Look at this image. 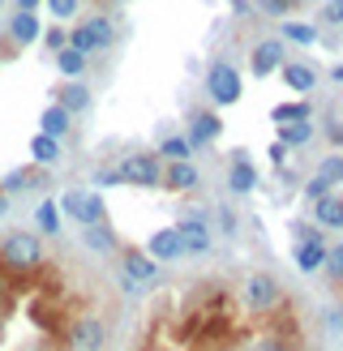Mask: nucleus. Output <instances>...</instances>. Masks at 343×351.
I'll return each mask as SVG.
<instances>
[{"label":"nucleus","instance_id":"nucleus-1","mask_svg":"<svg viewBox=\"0 0 343 351\" xmlns=\"http://www.w3.org/2000/svg\"><path fill=\"white\" fill-rule=\"evenodd\" d=\"M0 261H5L9 270H34L43 261V244L39 236H30V232H13L5 236V244H0Z\"/></svg>","mask_w":343,"mask_h":351},{"label":"nucleus","instance_id":"nucleus-2","mask_svg":"<svg viewBox=\"0 0 343 351\" xmlns=\"http://www.w3.org/2000/svg\"><path fill=\"white\" fill-rule=\"evenodd\" d=\"M206 95H211L219 108H232V103H240V95H245L240 73H236L232 64H215L211 73H206Z\"/></svg>","mask_w":343,"mask_h":351},{"label":"nucleus","instance_id":"nucleus-3","mask_svg":"<svg viewBox=\"0 0 343 351\" xmlns=\"http://www.w3.org/2000/svg\"><path fill=\"white\" fill-rule=\"evenodd\" d=\"M245 304L253 313H270V308H279V283H274V274H249L245 278Z\"/></svg>","mask_w":343,"mask_h":351},{"label":"nucleus","instance_id":"nucleus-4","mask_svg":"<svg viewBox=\"0 0 343 351\" xmlns=\"http://www.w3.org/2000/svg\"><path fill=\"white\" fill-rule=\"evenodd\" d=\"M116 171L125 176L129 184H142V189H159V176H163V167H159V159H154V154H129V159L120 163Z\"/></svg>","mask_w":343,"mask_h":351},{"label":"nucleus","instance_id":"nucleus-5","mask_svg":"<svg viewBox=\"0 0 343 351\" xmlns=\"http://www.w3.org/2000/svg\"><path fill=\"white\" fill-rule=\"evenodd\" d=\"M283 39H262L253 47V56H249V73L253 77H270L274 69H283Z\"/></svg>","mask_w":343,"mask_h":351},{"label":"nucleus","instance_id":"nucleus-6","mask_svg":"<svg viewBox=\"0 0 343 351\" xmlns=\"http://www.w3.org/2000/svg\"><path fill=\"white\" fill-rule=\"evenodd\" d=\"M69 339H73L78 351H103V343H108V326H103L99 317H78L73 326H69Z\"/></svg>","mask_w":343,"mask_h":351},{"label":"nucleus","instance_id":"nucleus-7","mask_svg":"<svg viewBox=\"0 0 343 351\" xmlns=\"http://www.w3.org/2000/svg\"><path fill=\"white\" fill-rule=\"evenodd\" d=\"M176 236L185 244V253H206V249H211V227H206L202 215H185L176 223Z\"/></svg>","mask_w":343,"mask_h":351},{"label":"nucleus","instance_id":"nucleus-8","mask_svg":"<svg viewBox=\"0 0 343 351\" xmlns=\"http://www.w3.org/2000/svg\"><path fill=\"white\" fill-rule=\"evenodd\" d=\"M219 133H223L219 112H193V116H189V137H185V142L189 146H206V142H215Z\"/></svg>","mask_w":343,"mask_h":351},{"label":"nucleus","instance_id":"nucleus-9","mask_svg":"<svg viewBox=\"0 0 343 351\" xmlns=\"http://www.w3.org/2000/svg\"><path fill=\"white\" fill-rule=\"evenodd\" d=\"M150 261L159 266V261H176V257H185V244H180V236H176V227H163V232H154L150 236Z\"/></svg>","mask_w":343,"mask_h":351},{"label":"nucleus","instance_id":"nucleus-10","mask_svg":"<svg viewBox=\"0 0 343 351\" xmlns=\"http://www.w3.org/2000/svg\"><path fill=\"white\" fill-rule=\"evenodd\" d=\"M159 184L172 189V193H189V189H198V167L193 163H167L163 176H159Z\"/></svg>","mask_w":343,"mask_h":351},{"label":"nucleus","instance_id":"nucleus-11","mask_svg":"<svg viewBox=\"0 0 343 351\" xmlns=\"http://www.w3.org/2000/svg\"><path fill=\"white\" fill-rule=\"evenodd\" d=\"M228 189H232V193H253V189H257V171H253V163L245 159V150H236V159H232Z\"/></svg>","mask_w":343,"mask_h":351},{"label":"nucleus","instance_id":"nucleus-12","mask_svg":"<svg viewBox=\"0 0 343 351\" xmlns=\"http://www.w3.org/2000/svg\"><path fill=\"white\" fill-rule=\"evenodd\" d=\"M39 34H43V26H39V17H34V13H17L13 22H9V39L17 47H30Z\"/></svg>","mask_w":343,"mask_h":351},{"label":"nucleus","instance_id":"nucleus-13","mask_svg":"<svg viewBox=\"0 0 343 351\" xmlns=\"http://www.w3.org/2000/svg\"><path fill=\"white\" fill-rule=\"evenodd\" d=\"M279 73H283V82H287V90H296V95H309V90H314V86H318V73H314V69H309V64H300V60L283 64Z\"/></svg>","mask_w":343,"mask_h":351},{"label":"nucleus","instance_id":"nucleus-14","mask_svg":"<svg viewBox=\"0 0 343 351\" xmlns=\"http://www.w3.org/2000/svg\"><path fill=\"white\" fill-rule=\"evenodd\" d=\"M56 108H60V112H69V116H78V112L91 108V90H86L82 82H69L64 90H60V99H56Z\"/></svg>","mask_w":343,"mask_h":351},{"label":"nucleus","instance_id":"nucleus-15","mask_svg":"<svg viewBox=\"0 0 343 351\" xmlns=\"http://www.w3.org/2000/svg\"><path fill=\"white\" fill-rule=\"evenodd\" d=\"M314 142V120H296V125H279V146H309Z\"/></svg>","mask_w":343,"mask_h":351},{"label":"nucleus","instance_id":"nucleus-16","mask_svg":"<svg viewBox=\"0 0 343 351\" xmlns=\"http://www.w3.org/2000/svg\"><path fill=\"white\" fill-rule=\"evenodd\" d=\"M314 223L318 227H343V197H322L318 202V210H314Z\"/></svg>","mask_w":343,"mask_h":351},{"label":"nucleus","instance_id":"nucleus-17","mask_svg":"<svg viewBox=\"0 0 343 351\" xmlns=\"http://www.w3.org/2000/svg\"><path fill=\"white\" fill-rule=\"evenodd\" d=\"M270 120H274V125H296V120H314V108H309L305 99H296V103H279V108L270 112Z\"/></svg>","mask_w":343,"mask_h":351},{"label":"nucleus","instance_id":"nucleus-18","mask_svg":"<svg viewBox=\"0 0 343 351\" xmlns=\"http://www.w3.org/2000/svg\"><path fill=\"white\" fill-rule=\"evenodd\" d=\"M322 261H326V249H322V244H314V240H300V244H296V266H300L305 274L322 270Z\"/></svg>","mask_w":343,"mask_h":351},{"label":"nucleus","instance_id":"nucleus-19","mask_svg":"<svg viewBox=\"0 0 343 351\" xmlns=\"http://www.w3.org/2000/svg\"><path fill=\"white\" fill-rule=\"evenodd\" d=\"M30 154H34V163H39V167H51V163L60 159V142H56V137H43V133H34Z\"/></svg>","mask_w":343,"mask_h":351},{"label":"nucleus","instance_id":"nucleus-20","mask_svg":"<svg viewBox=\"0 0 343 351\" xmlns=\"http://www.w3.org/2000/svg\"><path fill=\"white\" fill-rule=\"evenodd\" d=\"M39 120H43V129H39L43 137H56V142H60V137L69 133V112H60L56 103H51V108H47V112H43Z\"/></svg>","mask_w":343,"mask_h":351},{"label":"nucleus","instance_id":"nucleus-21","mask_svg":"<svg viewBox=\"0 0 343 351\" xmlns=\"http://www.w3.org/2000/svg\"><path fill=\"white\" fill-rule=\"evenodd\" d=\"M56 69H60L69 82H78L86 73V56H82V51H73V47H64V51H56Z\"/></svg>","mask_w":343,"mask_h":351},{"label":"nucleus","instance_id":"nucleus-22","mask_svg":"<svg viewBox=\"0 0 343 351\" xmlns=\"http://www.w3.org/2000/svg\"><path fill=\"white\" fill-rule=\"evenodd\" d=\"M154 270H159V266H154L146 253H129V257H125V274L133 278V283H146V278H154Z\"/></svg>","mask_w":343,"mask_h":351},{"label":"nucleus","instance_id":"nucleus-23","mask_svg":"<svg viewBox=\"0 0 343 351\" xmlns=\"http://www.w3.org/2000/svg\"><path fill=\"white\" fill-rule=\"evenodd\" d=\"M189 150H193V146H189L185 137H163V146L154 150V159H167V163H189Z\"/></svg>","mask_w":343,"mask_h":351},{"label":"nucleus","instance_id":"nucleus-24","mask_svg":"<svg viewBox=\"0 0 343 351\" xmlns=\"http://www.w3.org/2000/svg\"><path fill=\"white\" fill-rule=\"evenodd\" d=\"M30 184H34V167H17V171H9L5 180H0V193L13 197V193H26Z\"/></svg>","mask_w":343,"mask_h":351},{"label":"nucleus","instance_id":"nucleus-25","mask_svg":"<svg viewBox=\"0 0 343 351\" xmlns=\"http://www.w3.org/2000/svg\"><path fill=\"white\" fill-rule=\"evenodd\" d=\"M318 180L326 184H343V154H322V167H318Z\"/></svg>","mask_w":343,"mask_h":351},{"label":"nucleus","instance_id":"nucleus-26","mask_svg":"<svg viewBox=\"0 0 343 351\" xmlns=\"http://www.w3.org/2000/svg\"><path fill=\"white\" fill-rule=\"evenodd\" d=\"M56 210H64V215L73 219V223H82V219H86V193H82V189H69Z\"/></svg>","mask_w":343,"mask_h":351},{"label":"nucleus","instance_id":"nucleus-27","mask_svg":"<svg viewBox=\"0 0 343 351\" xmlns=\"http://www.w3.org/2000/svg\"><path fill=\"white\" fill-rule=\"evenodd\" d=\"M283 39L287 43H318V26H305V22H283Z\"/></svg>","mask_w":343,"mask_h":351},{"label":"nucleus","instance_id":"nucleus-28","mask_svg":"<svg viewBox=\"0 0 343 351\" xmlns=\"http://www.w3.org/2000/svg\"><path fill=\"white\" fill-rule=\"evenodd\" d=\"M86 244H91L95 253H112V249H116V236L99 223V227H86Z\"/></svg>","mask_w":343,"mask_h":351},{"label":"nucleus","instance_id":"nucleus-29","mask_svg":"<svg viewBox=\"0 0 343 351\" xmlns=\"http://www.w3.org/2000/svg\"><path fill=\"white\" fill-rule=\"evenodd\" d=\"M82 26H86V34H91V43H95L99 51L112 43V26H108V17H91V22H82Z\"/></svg>","mask_w":343,"mask_h":351},{"label":"nucleus","instance_id":"nucleus-30","mask_svg":"<svg viewBox=\"0 0 343 351\" xmlns=\"http://www.w3.org/2000/svg\"><path fill=\"white\" fill-rule=\"evenodd\" d=\"M39 232H43V236H56V232H60V210L51 206V202L39 206Z\"/></svg>","mask_w":343,"mask_h":351},{"label":"nucleus","instance_id":"nucleus-31","mask_svg":"<svg viewBox=\"0 0 343 351\" xmlns=\"http://www.w3.org/2000/svg\"><path fill=\"white\" fill-rule=\"evenodd\" d=\"M103 223V197L99 193H86V219H82V227H99Z\"/></svg>","mask_w":343,"mask_h":351},{"label":"nucleus","instance_id":"nucleus-32","mask_svg":"<svg viewBox=\"0 0 343 351\" xmlns=\"http://www.w3.org/2000/svg\"><path fill=\"white\" fill-rule=\"evenodd\" d=\"M69 47H73V51H82V56H91V51H99V47L91 43V34H86V26H73V30H69Z\"/></svg>","mask_w":343,"mask_h":351},{"label":"nucleus","instance_id":"nucleus-33","mask_svg":"<svg viewBox=\"0 0 343 351\" xmlns=\"http://www.w3.org/2000/svg\"><path fill=\"white\" fill-rule=\"evenodd\" d=\"M257 9L270 13V17H287L292 9H296V0H257Z\"/></svg>","mask_w":343,"mask_h":351},{"label":"nucleus","instance_id":"nucleus-34","mask_svg":"<svg viewBox=\"0 0 343 351\" xmlns=\"http://www.w3.org/2000/svg\"><path fill=\"white\" fill-rule=\"evenodd\" d=\"M322 270H331L335 278H343V244H335V249H326V261H322Z\"/></svg>","mask_w":343,"mask_h":351},{"label":"nucleus","instance_id":"nucleus-35","mask_svg":"<svg viewBox=\"0 0 343 351\" xmlns=\"http://www.w3.org/2000/svg\"><path fill=\"white\" fill-rule=\"evenodd\" d=\"M39 39H43V43H47L51 51H64V47H69V34H64L60 26H51V30H43V34H39Z\"/></svg>","mask_w":343,"mask_h":351},{"label":"nucleus","instance_id":"nucleus-36","mask_svg":"<svg viewBox=\"0 0 343 351\" xmlns=\"http://www.w3.org/2000/svg\"><path fill=\"white\" fill-rule=\"evenodd\" d=\"M47 5H51V17H64V22L78 13V0H47Z\"/></svg>","mask_w":343,"mask_h":351},{"label":"nucleus","instance_id":"nucleus-37","mask_svg":"<svg viewBox=\"0 0 343 351\" xmlns=\"http://www.w3.org/2000/svg\"><path fill=\"white\" fill-rule=\"evenodd\" d=\"M305 197H314V202H322V197H331V184H326V180H318V176H314V180L305 184Z\"/></svg>","mask_w":343,"mask_h":351},{"label":"nucleus","instance_id":"nucleus-38","mask_svg":"<svg viewBox=\"0 0 343 351\" xmlns=\"http://www.w3.org/2000/svg\"><path fill=\"white\" fill-rule=\"evenodd\" d=\"M322 17H326V22H331V26H343V0H326Z\"/></svg>","mask_w":343,"mask_h":351},{"label":"nucleus","instance_id":"nucleus-39","mask_svg":"<svg viewBox=\"0 0 343 351\" xmlns=\"http://www.w3.org/2000/svg\"><path fill=\"white\" fill-rule=\"evenodd\" d=\"M270 163H274V167H283V163H287V146L274 142V146H270Z\"/></svg>","mask_w":343,"mask_h":351},{"label":"nucleus","instance_id":"nucleus-40","mask_svg":"<svg viewBox=\"0 0 343 351\" xmlns=\"http://www.w3.org/2000/svg\"><path fill=\"white\" fill-rule=\"evenodd\" d=\"M99 184H125V176H120V171H103Z\"/></svg>","mask_w":343,"mask_h":351},{"label":"nucleus","instance_id":"nucleus-41","mask_svg":"<svg viewBox=\"0 0 343 351\" xmlns=\"http://www.w3.org/2000/svg\"><path fill=\"white\" fill-rule=\"evenodd\" d=\"M39 9V0H17V13H34Z\"/></svg>","mask_w":343,"mask_h":351},{"label":"nucleus","instance_id":"nucleus-42","mask_svg":"<svg viewBox=\"0 0 343 351\" xmlns=\"http://www.w3.org/2000/svg\"><path fill=\"white\" fill-rule=\"evenodd\" d=\"M262 351H287V343H279V339H266V343H262Z\"/></svg>","mask_w":343,"mask_h":351},{"label":"nucleus","instance_id":"nucleus-43","mask_svg":"<svg viewBox=\"0 0 343 351\" xmlns=\"http://www.w3.org/2000/svg\"><path fill=\"white\" fill-rule=\"evenodd\" d=\"M326 133H331V142H343V125H331Z\"/></svg>","mask_w":343,"mask_h":351},{"label":"nucleus","instance_id":"nucleus-44","mask_svg":"<svg viewBox=\"0 0 343 351\" xmlns=\"http://www.w3.org/2000/svg\"><path fill=\"white\" fill-rule=\"evenodd\" d=\"M331 77H335V82L343 86V64H335V69H331Z\"/></svg>","mask_w":343,"mask_h":351},{"label":"nucleus","instance_id":"nucleus-45","mask_svg":"<svg viewBox=\"0 0 343 351\" xmlns=\"http://www.w3.org/2000/svg\"><path fill=\"white\" fill-rule=\"evenodd\" d=\"M5 210H9V197H5V193H0V215H5Z\"/></svg>","mask_w":343,"mask_h":351},{"label":"nucleus","instance_id":"nucleus-46","mask_svg":"<svg viewBox=\"0 0 343 351\" xmlns=\"http://www.w3.org/2000/svg\"><path fill=\"white\" fill-rule=\"evenodd\" d=\"M0 5H5V0H0Z\"/></svg>","mask_w":343,"mask_h":351}]
</instances>
